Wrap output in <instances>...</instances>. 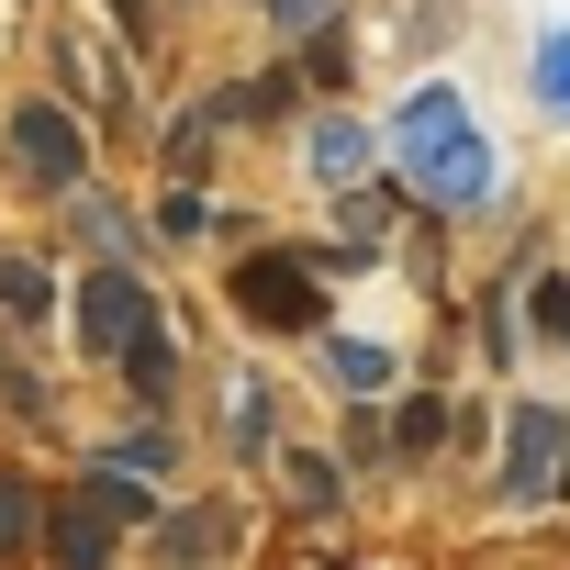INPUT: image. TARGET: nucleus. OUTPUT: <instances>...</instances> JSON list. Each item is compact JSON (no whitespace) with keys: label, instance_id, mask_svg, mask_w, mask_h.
<instances>
[{"label":"nucleus","instance_id":"nucleus-1","mask_svg":"<svg viewBox=\"0 0 570 570\" xmlns=\"http://www.w3.org/2000/svg\"><path fill=\"white\" fill-rule=\"evenodd\" d=\"M392 168H403L436 213H481V202L503 190V157H492V135L470 124L459 79H425V90L392 112Z\"/></svg>","mask_w":570,"mask_h":570},{"label":"nucleus","instance_id":"nucleus-2","mask_svg":"<svg viewBox=\"0 0 570 570\" xmlns=\"http://www.w3.org/2000/svg\"><path fill=\"white\" fill-rule=\"evenodd\" d=\"M79 347L112 358V370H135L146 403H168V381H179V358H168V314H157V292H146L124 257H101V268L79 279Z\"/></svg>","mask_w":570,"mask_h":570},{"label":"nucleus","instance_id":"nucleus-3","mask_svg":"<svg viewBox=\"0 0 570 570\" xmlns=\"http://www.w3.org/2000/svg\"><path fill=\"white\" fill-rule=\"evenodd\" d=\"M235 314L257 325V336H325V268H314V246H257V257H235Z\"/></svg>","mask_w":570,"mask_h":570},{"label":"nucleus","instance_id":"nucleus-4","mask_svg":"<svg viewBox=\"0 0 570 570\" xmlns=\"http://www.w3.org/2000/svg\"><path fill=\"white\" fill-rule=\"evenodd\" d=\"M12 168L35 190H90V124H79V101H12Z\"/></svg>","mask_w":570,"mask_h":570},{"label":"nucleus","instance_id":"nucleus-5","mask_svg":"<svg viewBox=\"0 0 570 570\" xmlns=\"http://www.w3.org/2000/svg\"><path fill=\"white\" fill-rule=\"evenodd\" d=\"M124 537H135V525L101 503V481H68V492L46 503V559H57V570H112Z\"/></svg>","mask_w":570,"mask_h":570},{"label":"nucleus","instance_id":"nucleus-6","mask_svg":"<svg viewBox=\"0 0 570 570\" xmlns=\"http://www.w3.org/2000/svg\"><path fill=\"white\" fill-rule=\"evenodd\" d=\"M370 157H381V135H370L358 112H314V124H303V179H314V190L347 202V190L370 179Z\"/></svg>","mask_w":570,"mask_h":570},{"label":"nucleus","instance_id":"nucleus-7","mask_svg":"<svg viewBox=\"0 0 570 570\" xmlns=\"http://www.w3.org/2000/svg\"><path fill=\"white\" fill-rule=\"evenodd\" d=\"M559 448H570V425H559L548 403H514V414H503V503H537L548 470H559Z\"/></svg>","mask_w":570,"mask_h":570},{"label":"nucleus","instance_id":"nucleus-8","mask_svg":"<svg viewBox=\"0 0 570 570\" xmlns=\"http://www.w3.org/2000/svg\"><path fill=\"white\" fill-rule=\"evenodd\" d=\"M0 314H12L23 336H46V325H57V268H46L35 246H0Z\"/></svg>","mask_w":570,"mask_h":570},{"label":"nucleus","instance_id":"nucleus-9","mask_svg":"<svg viewBox=\"0 0 570 570\" xmlns=\"http://www.w3.org/2000/svg\"><path fill=\"white\" fill-rule=\"evenodd\" d=\"M157 537H168V559H179V570H202V559H224V548H235V514H224V503H168V514H157Z\"/></svg>","mask_w":570,"mask_h":570},{"label":"nucleus","instance_id":"nucleus-10","mask_svg":"<svg viewBox=\"0 0 570 570\" xmlns=\"http://www.w3.org/2000/svg\"><path fill=\"white\" fill-rule=\"evenodd\" d=\"M325 370H336V392H358V403L392 392V347H381V336H347V325H336V336H325Z\"/></svg>","mask_w":570,"mask_h":570},{"label":"nucleus","instance_id":"nucleus-11","mask_svg":"<svg viewBox=\"0 0 570 570\" xmlns=\"http://www.w3.org/2000/svg\"><path fill=\"white\" fill-rule=\"evenodd\" d=\"M279 492H292L303 514H336V503H347V470H336L325 448H292V459H279Z\"/></svg>","mask_w":570,"mask_h":570},{"label":"nucleus","instance_id":"nucleus-12","mask_svg":"<svg viewBox=\"0 0 570 570\" xmlns=\"http://www.w3.org/2000/svg\"><path fill=\"white\" fill-rule=\"evenodd\" d=\"M101 470H124V481H168V470H179V436L146 414L135 436H112V448H101Z\"/></svg>","mask_w":570,"mask_h":570},{"label":"nucleus","instance_id":"nucleus-13","mask_svg":"<svg viewBox=\"0 0 570 570\" xmlns=\"http://www.w3.org/2000/svg\"><path fill=\"white\" fill-rule=\"evenodd\" d=\"M525 336L570 347V268H525Z\"/></svg>","mask_w":570,"mask_h":570},{"label":"nucleus","instance_id":"nucleus-14","mask_svg":"<svg viewBox=\"0 0 570 570\" xmlns=\"http://www.w3.org/2000/svg\"><path fill=\"white\" fill-rule=\"evenodd\" d=\"M46 537V503H35V481L23 470H0V559H23Z\"/></svg>","mask_w":570,"mask_h":570},{"label":"nucleus","instance_id":"nucleus-15","mask_svg":"<svg viewBox=\"0 0 570 570\" xmlns=\"http://www.w3.org/2000/svg\"><path fill=\"white\" fill-rule=\"evenodd\" d=\"M68 224H79L90 246H124V268H135V213H124V202H101V190H68Z\"/></svg>","mask_w":570,"mask_h":570},{"label":"nucleus","instance_id":"nucleus-16","mask_svg":"<svg viewBox=\"0 0 570 570\" xmlns=\"http://www.w3.org/2000/svg\"><path fill=\"white\" fill-rule=\"evenodd\" d=\"M224 425H235V436H224L235 459H268V381H235V392H224Z\"/></svg>","mask_w":570,"mask_h":570},{"label":"nucleus","instance_id":"nucleus-17","mask_svg":"<svg viewBox=\"0 0 570 570\" xmlns=\"http://www.w3.org/2000/svg\"><path fill=\"white\" fill-rule=\"evenodd\" d=\"M436 448H448V403H436V392H414V403L392 414V459H436Z\"/></svg>","mask_w":570,"mask_h":570},{"label":"nucleus","instance_id":"nucleus-18","mask_svg":"<svg viewBox=\"0 0 570 570\" xmlns=\"http://www.w3.org/2000/svg\"><path fill=\"white\" fill-rule=\"evenodd\" d=\"M279 101H292V68H257V79H246V90H224L213 112H224V124H268Z\"/></svg>","mask_w":570,"mask_h":570},{"label":"nucleus","instance_id":"nucleus-19","mask_svg":"<svg viewBox=\"0 0 570 570\" xmlns=\"http://www.w3.org/2000/svg\"><path fill=\"white\" fill-rule=\"evenodd\" d=\"M213 135H224V112H213V101L168 124V168H179V190H190V168H202V146H213Z\"/></svg>","mask_w":570,"mask_h":570},{"label":"nucleus","instance_id":"nucleus-20","mask_svg":"<svg viewBox=\"0 0 570 570\" xmlns=\"http://www.w3.org/2000/svg\"><path fill=\"white\" fill-rule=\"evenodd\" d=\"M537 101L570 124V23H559V35H537Z\"/></svg>","mask_w":570,"mask_h":570},{"label":"nucleus","instance_id":"nucleus-21","mask_svg":"<svg viewBox=\"0 0 570 570\" xmlns=\"http://www.w3.org/2000/svg\"><path fill=\"white\" fill-rule=\"evenodd\" d=\"M157 235H168V246L213 235V202H202V190H168V202H157Z\"/></svg>","mask_w":570,"mask_h":570},{"label":"nucleus","instance_id":"nucleus-22","mask_svg":"<svg viewBox=\"0 0 570 570\" xmlns=\"http://www.w3.org/2000/svg\"><path fill=\"white\" fill-rule=\"evenodd\" d=\"M268 12H279V35H325V23H336V0H268Z\"/></svg>","mask_w":570,"mask_h":570},{"label":"nucleus","instance_id":"nucleus-23","mask_svg":"<svg viewBox=\"0 0 570 570\" xmlns=\"http://www.w3.org/2000/svg\"><path fill=\"white\" fill-rule=\"evenodd\" d=\"M68 90H79V101H112V79H101V57H90V46H68Z\"/></svg>","mask_w":570,"mask_h":570},{"label":"nucleus","instance_id":"nucleus-24","mask_svg":"<svg viewBox=\"0 0 570 570\" xmlns=\"http://www.w3.org/2000/svg\"><path fill=\"white\" fill-rule=\"evenodd\" d=\"M548 492H559V503H570V448H559V470H548Z\"/></svg>","mask_w":570,"mask_h":570}]
</instances>
